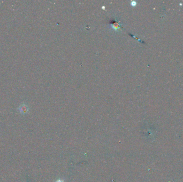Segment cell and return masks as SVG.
Wrapping results in <instances>:
<instances>
[{
	"label": "cell",
	"mask_w": 183,
	"mask_h": 182,
	"mask_svg": "<svg viewBox=\"0 0 183 182\" xmlns=\"http://www.w3.org/2000/svg\"><path fill=\"white\" fill-rule=\"evenodd\" d=\"M19 110L20 113L25 114L27 112L29 111V107L26 104H23L21 105L19 107Z\"/></svg>",
	"instance_id": "cell-1"
},
{
	"label": "cell",
	"mask_w": 183,
	"mask_h": 182,
	"mask_svg": "<svg viewBox=\"0 0 183 182\" xmlns=\"http://www.w3.org/2000/svg\"><path fill=\"white\" fill-rule=\"evenodd\" d=\"M131 5H132V6H135L136 5V2H135V1H132L131 3Z\"/></svg>",
	"instance_id": "cell-3"
},
{
	"label": "cell",
	"mask_w": 183,
	"mask_h": 182,
	"mask_svg": "<svg viewBox=\"0 0 183 182\" xmlns=\"http://www.w3.org/2000/svg\"><path fill=\"white\" fill-rule=\"evenodd\" d=\"M56 182H64L63 181H62V180L59 179V180H58V181H56Z\"/></svg>",
	"instance_id": "cell-4"
},
{
	"label": "cell",
	"mask_w": 183,
	"mask_h": 182,
	"mask_svg": "<svg viewBox=\"0 0 183 182\" xmlns=\"http://www.w3.org/2000/svg\"><path fill=\"white\" fill-rule=\"evenodd\" d=\"M120 23L119 22H115L114 23V24H112L111 25V27H112V28L114 29L115 31H120Z\"/></svg>",
	"instance_id": "cell-2"
}]
</instances>
